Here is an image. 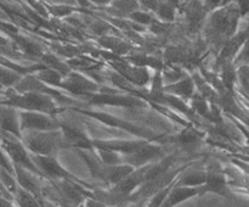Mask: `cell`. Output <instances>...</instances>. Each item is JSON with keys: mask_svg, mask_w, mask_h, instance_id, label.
Masks as SVG:
<instances>
[{"mask_svg": "<svg viewBox=\"0 0 249 207\" xmlns=\"http://www.w3.org/2000/svg\"><path fill=\"white\" fill-rule=\"evenodd\" d=\"M34 73H36V75L39 79L43 80L44 83H46V84L51 85L53 88H58L60 83L62 82L63 77H65V75L61 73L60 71L48 67V66H44V67L39 68Z\"/></svg>", "mask_w": 249, "mask_h": 207, "instance_id": "obj_24", "label": "cell"}, {"mask_svg": "<svg viewBox=\"0 0 249 207\" xmlns=\"http://www.w3.org/2000/svg\"><path fill=\"white\" fill-rule=\"evenodd\" d=\"M189 1H191V0H180V4L184 5V4H186V2H189Z\"/></svg>", "mask_w": 249, "mask_h": 207, "instance_id": "obj_33", "label": "cell"}, {"mask_svg": "<svg viewBox=\"0 0 249 207\" xmlns=\"http://www.w3.org/2000/svg\"><path fill=\"white\" fill-rule=\"evenodd\" d=\"M70 110L74 112H79V113L85 114V116L90 117V118H94L96 121L101 122V123L106 124V126L112 127V128L119 129V131H124L130 133L131 135H136L138 138H143L147 139V140H156L160 139V135H157L155 132L150 131L147 128H143V127L136 126V124L131 123V122L125 121V119L121 118V117L113 116V114H109L107 112H101V111H90V110H84L79 109V107H70Z\"/></svg>", "mask_w": 249, "mask_h": 207, "instance_id": "obj_4", "label": "cell"}, {"mask_svg": "<svg viewBox=\"0 0 249 207\" xmlns=\"http://www.w3.org/2000/svg\"><path fill=\"white\" fill-rule=\"evenodd\" d=\"M46 2L51 4H70V5H78L77 0H46ZM79 6V5H78Z\"/></svg>", "mask_w": 249, "mask_h": 207, "instance_id": "obj_31", "label": "cell"}, {"mask_svg": "<svg viewBox=\"0 0 249 207\" xmlns=\"http://www.w3.org/2000/svg\"><path fill=\"white\" fill-rule=\"evenodd\" d=\"M246 37L247 33H238L235 36L231 37L230 39L226 40V43L224 44L223 48L220 49V53L216 55V67H220L221 65L226 62H232L233 57L236 56V54L238 53V50L241 49L242 44L245 43Z\"/></svg>", "mask_w": 249, "mask_h": 207, "instance_id": "obj_16", "label": "cell"}, {"mask_svg": "<svg viewBox=\"0 0 249 207\" xmlns=\"http://www.w3.org/2000/svg\"><path fill=\"white\" fill-rule=\"evenodd\" d=\"M105 7L106 11H108L112 16L117 17H126L134 12L135 10L141 9V4L139 0H111L108 5Z\"/></svg>", "mask_w": 249, "mask_h": 207, "instance_id": "obj_20", "label": "cell"}, {"mask_svg": "<svg viewBox=\"0 0 249 207\" xmlns=\"http://www.w3.org/2000/svg\"><path fill=\"white\" fill-rule=\"evenodd\" d=\"M196 88L194 77L191 75H186L177 82L164 85L163 90H164V93L175 95V96H179L181 99H191L192 95L196 93Z\"/></svg>", "mask_w": 249, "mask_h": 207, "instance_id": "obj_18", "label": "cell"}, {"mask_svg": "<svg viewBox=\"0 0 249 207\" xmlns=\"http://www.w3.org/2000/svg\"><path fill=\"white\" fill-rule=\"evenodd\" d=\"M57 100L53 95L45 94V93L39 92H27L11 94L2 104L11 105L18 110H24V111H39L45 112V113L55 114L57 116L63 109L56 105Z\"/></svg>", "mask_w": 249, "mask_h": 207, "instance_id": "obj_3", "label": "cell"}, {"mask_svg": "<svg viewBox=\"0 0 249 207\" xmlns=\"http://www.w3.org/2000/svg\"><path fill=\"white\" fill-rule=\"evenodd\" d=\"M99 41L102 46H105V48H107L108 50H111L112 53L118 54V55H125V54H128V51L131 49L128 44L122 41L121 39L106 36V34L102 36L101 38L99 39Z\"/></svg>", "mask_w": 249, "mask_h": 207, "instance_id": "obj_26", "label": "cell"}, {"mask_svg": "<svg viewBox=\"0 0 249 207\" xmlns=\"http://www.w3.org/2000/svg\"><path fill=\"white\" fill-rule=\"evenodd\" d=\"M207 182L206 168H191V163L178 177L175 185H186V187H201Z\"/></svg>", "mask_w": 249, "mask_h": 207, "instance_id": "obj_19", "label": "cell"}, {"mask_svg": "<svg viewBox=\"0 0 249 207\" xmlns=\"http://www.w3.org/2000/svg\"><path fill=\"white\" fill-rule=\"evenodd\" d=\"M32 158H33L34 163L36 165V167L39 168V170L41 172L43 177L48 180H58V179H68L73 180V182L80 183V184L85 185V187L90 188V189L94 190V185L89 184V183L84 182L80 178H78L77 175L72 174L71 172H68L60 162L56 158V156H46V155H36V153H32Z\"/></svg>", "mask_w": 249, "mask_h": 207, "instance_id": "obj_6", "label": "cell"}, {"mask_svg": "<svg viewBox=\"0 0 249 207\" xmlns=\"http://www.w3.org/2000/svg\"><path fill=\"white\" fill-rule=\"evenodd\" d=\"M41 61H43V63L45 66L55 68V70L60 71V72L63 73L65 75L72 71L71 70L72 67L68 65V62H62V61L58 60L57 56L53 55V54H44V55L41 56Z\"/></svg>", "mask_w": 249, "mask_h": 207, "instance_id": "obj_29", "label": "cell"}, {"mask_svg": "<svg viewBox=\"0 0 249 207\" xmlns=\"http://www.w3.org/2000/svg\"><path fill=\"white\" fill-rule=\"evenodd\" d=\"M16 40L17 43L19 44V46L23 49V51L26 54H29V55H33V56H40V57L45 54L43 51V48H41L39 44H36V41L31 40V39L18 36L16 37Z\"/></svg>", "mask_w": 249, "mask_h": 207, "instance_id": "obj_30", "label": "cell"}, {"mask_svg": "<svg viewBox=\"0 0 249 207\" xmlns=\"http://www.w3.org/2000/svg\"><path fill=\"white\" fill-rule=\"evenodd\" d=\"M167 1H169L170 4H173L175 7H178V9H180V6H181V4H180V0H167Z\"/></svg>", "mask_w": 249, "mask_h": 207, "instance_id": "obj_32", "label": "cell"}, {"mask_svg": "<svg viewBox=\"0 0 249 207\" xmlns=\"http://www.w3.org/2000/svg\"><path fill=\"white\" fill-rule=\"evenodd\" d=\"M128 19L133 21L134 23L140 24V26L150 27L156 21V15H153V12L150 11V10H142V7H141V9L131 12L128 16Z\"/></svg>", "mask_w": 249, "mask_h": 207, "instance_id": "obj_28", "label": "cell"}, {"mask_svg": "<svg viewBox=\"0 0 249 207\" xmlns=\"http://www.w3.org/2000/svg\"><path fill=\"white\" fill-rule=\"evenodd\" d=\"M0 128L22 139L18 109L7 104H0Z\"/></svg>", "mask_w": 249, "mask_h": 207, "instance_id": "obj_15", "label": "cell"}, {"mask_svg": "<svg viewBox=\"0 0 249 207\" xmlns=\"http://www.w3.org/2000/svg\"><path fill=\"white\" fill-rule=\"evenodd\" d=\"M126 93V92H125ZM122 89H111L104 88L97 93L85 96L89 105L95 106H113V107H126V109H138L145 107L146 101L141 97L133 94H125Z\"/></svg>", "mask_w": 249, "mask_h": 207, "instance_id": "obj_5", "label": "cell"}, {"mask_svg": "<svg viewBox=\"0 0 249 207\" xmlns=\"http://www.w3.org/2000/svg\"><path fill=\"white\" fill-rule=\"evenodd\" d=\"M19 123L22 132L27 131H57L62 123L57 116L39 111H19Z\"/></svg>", "mask_w": 249, "mask_h": 207, "instance_id": "obj_7", "label": "cell"}, {"mask_svg": "<svg viewBox=\"0 0 249 207\" xmlns=\"http://www.w3.org/2000/svg\"><path fill=\"white\" fill-rule=\"evenodd\" d=\"M14 195L17 205H19V206H39V205H41L40 200L36 195L32 194L28 190L23 189L19 185L17 187L16 192Z\"/></svg>", "mask_w": 249, "mask_h": 207, "instance_id": "obj_27", "label": "cell"}, {"mask_svg": "<svg viewBox=\"0 0 249 207\" xmlns=\"http://www.w3.org/2000/svg\"><path fill=\"white\" fill-rule=\"evenodd\" d=\"M147 139L139 138L136 140H123V139H92V144L95 148L108 149V150L117 151L123 155L134 152L136 149L140 148Z\"/></svg>", "mask_w": 249, "mask_h": 207, "instance_id": "obj_13", "label": "cell"}, {"mask_svg": "<svg viewBox=\"0 0 249 207\" xmlns=\"http://www.w3.org/2000/svg\"><path fill=\"white\" fill-rule=\"evenodd\" d=\"M135 167L128 163H118V165H107L106 170V184L114 185L122 182L126 175L130 174Z\"/></svg>", "mask_w": 249, "mask_h": 207, "instance_id": "obj_22", "label": "cell"}, {"mask_svg": "<svg viewBox=\"0 0 249 207\" xmlns=\"http://www.w3.org/2000/svg\"><path fill=\"white\" fill-rule=\"evenodd\" d=\"M109 65L113 67L116 72L123 75L128 82L134 84L138 88L146 87L151 82V73L148 71V67L143 66H138L131 63L126 58H116L109 61Z\"/></svg>", "mask_w": 249, "mask_h": 207, "instance_id": "obj_9", "label": "cell"}, {"mask_svg": "<svg viewBox=\"0 0 249 207\" xmlns=\"http://www.w3.org/2000/svg\"><path fill=\"white\" fill-rule=\"evenodd\" d=\"M241 10L237 2L229 4L212 10L203 26L206 39L215 50L223 48L228 39L235 36L240 21Z\"/></svg>", "mask_w": 249, "mask_h": 207, "instance_id": "obj_1", "label": "cell"}, {"mask_svg": "<svg viewBox=\"0 0 249 207\" xmlns=\"http://www.w3.org/2000/svg\"><path fill=\"white\" fill-rule=\"evenodd\" d=\"M178 10H179L178 7H175L167 0H160L157 9H156L155 15L160 21L165 22V23H173L177 19Z\"/></svg>", "mask_w": 249, "mask_h": 207, "instance_id": "obj_25", "label": "cell"}, {"mask_svg": "<svg viewBox=\"0 0 249 207\" xmlns=\"http://www.w3.org/2000/svg\"><path fill=\"white\" fill-rule=\"evenodd\" d=\"M207 194V189L204 185L201 187H186V185H174L168 192L162 206L173 207L182 204L190 199Z\"/></svg>", "mask_w": 249, "mask_h": 207, "instance_id": "obj_11", "label": "cell"}, {"mask_svg": "<svg viewBox=\"0 0 249 207\" xmlns=\"http://www.w3.org/2000/svg\"><path fill=\"white\" fill-rule=\"evenodd\" d=\"M22 141L32 153L36 155L56 156L58 151L68 148L61 129L23 132Z\"/></svg>", "mask_w": 249, "mask_h": 207, "instance_id": "obj_2", "label": "cell"}, {"mask_svg": "<svg viewBox=\"0 0 249 207\" xmlns=\"http://www.w3.org/2000/svg\"><path fill=\"white\" fill-rule=\"evenodd\" d=\"M62 123L61 127V131H62L63 136H65V140L67 143L68 148L72 149H87V150H94L95 146L92 144V139L90 138L87 134V132L83 131V129L78 128L77 126H73V124H66Z\"/></svg>", "mask_w": 249, "mask_h": 207, "instance_id": "obj_12", "label": "cell"}, {"mask_svg": "<svg viewBox=\"0 0 249 207\" xmlns=\"http://www.w3.org/2000/svg\"><path fill=\"white\" fill-rule=\"evenodd\" d=\"M155 141L156 140H147L134 152L123 155V163H128L138 168L160 160L164 153V146Z\"/></svg>", "mask_w": 249, "mask_h": 207, "instance_id": "obj_10", "label": "cell"}, {"mask_svg": "<svg viewBox=\"0 0 249 207\" xmlns=\"http://www.w3.org/2000/svg\"><path fill=\"white\" fill-rule=\"evenodd\" d=\"M207 169V182L204 184L207 192H214L216 195L226 194V180L223 172L218 169V163H209Z\"/></svg>", "mask_w": 249, "mask_h": 207, "instance_id": "obj_17", "label": "cell"}, {"mask_svg": "<svg viewBox=\"0 0 249 207\" xmlns=\"http://www.w3.org/2000/svg\"><path fill=\"white\" fill-rule=\"evenodd\" d=\"M58 89L63 92H68L70 94L75 95V96H88L94 93H97L101 89V85L94 79H90L87 75L78 72H72L63 77L62 82L58 85Z\"/></svg>", "mask_w": 249, "mask_h": 207, "instance_id": "obj_8", "label": "cell"}, {"mask_svg": "<svg viewBox=\"0 0 249 207\" xmlns=\"http://www.w3.org/2000/svg\"><path fill=\"white\" fill-rule=\"evenodd\" d=\"M75 152L79 155V157L84 161L87 167L89 168V172L94 179L101 180L106 183V170L107 165L97 155L96 150H87V149H75Z\"/></svg>", "mask_w": 249, "mask_h": 207, "instance_id": "obj_14", "label": "cell"}, {"mask_svg": "<svg viewBox=\"0 0 249 207\" xmlns=\"http://www.w3.org/2000/svg\"><path fill=\"white\" fill-rule=\"evenodd\" d=\"M175 141L181 146L182 149H187V150H192V149H196L201 145V143L203 141V136L199 133L197 129H195L194 127H189L182 129L179 134L175 135Z\"/></svg>", "mask_w": 249, "mask_h": 207, "instance_id": "obj_21", "label": "cell"}, {"mask_svg": "<svg viewBox=\"0 0 249 207\" xmlns=\"http://www.w3.org/2000/svg\"><path fill=\"white\" fill-rule=\"evenodd\" d=\"M46 11L53 16L57 17V19H65V17L71 16V15L75 14V12L87 11L83 7L78 6V5H70V4H51V2H46L45 5Z\"/></svg>", "mask_w": 249, "mask_h": 207, "instance_id": "obj_23", "label": "cell"}]
</instances>
